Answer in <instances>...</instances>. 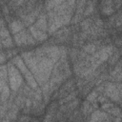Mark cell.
<instances>
[{
  "instance_id": "6da1fadb",
  "label": "cell",
  "mask_w": 122,
  "mask_h": 122,
  "mask_svg": "<svg viewBox=\"0 0 122 122\" xmlns=\"http://www.w3.org/2000/svg\"><path fill=\"white\" fill-rule=\"evenodd\" d=\"M10 85L11 88L13 90L17 89L21 83V77L19 75V73L17 72V71L14 68H10Z\"/></svg>"
},
{
  "instance_id": "7a4b0ae2",
  "label": "cell",
  "mask_w": 122,
  "mask_h": 122,
  "mask_svg": "<svg viewBox=\"0 0 122 122\" xmlns=\"http://www.w3.org/2000/svg\"><path fill=\"white\" fill-rule=\"evenodd\" d=\"M105 92H106L107 96L111 97L112 100H118L119 99V92H120L112 83H108L106 85Z\"/></svg>"
},
{
  "instance_id": "3957f363",
  "label": "cell",
  "mask_w": 122,
  "mask_h": 122,
  "mask_svg": "<svg viewBox=\"0 0 122 122\" xmlns=\"http://www.w3.org/2000/svg\"><path fill=\"white\" fill-rule=\"evenodd\" d=\"M105 118H107V113L101 111H96L92 114L91 122H99V121L104 120Z\"/></svg>"
},
{
  "instance_id": "277c9868",
  "label": "cell",
  "mask_w": 122,
  "mask_h": 122,
  "mask_svg": "<svg viewBox=\"0 0 122 122\" xmlns=\"http://www.w3.org/2000/svg\"><path fill=\"white\" fill-rule=\"evenodd\" d=\"M112 4H113V2H112V1H104V2H102V5H105V6L102 7V11H103L104 14L110 15L114 11V10H113V8L112 6Z\"/></svg>"
},
{
  "instance_id": "5b68a950",
  "label": "cell",
  "mask_w": 122,
  "mask_h": 122,
  "mask_svg": "<svg viewBox=\"0 0 122 122\" xmlns=\"http://www.w3.org/2000/svg\"><path fill=\"white\" fill-rule=\"evenodd\" d=\"M30 30L32 33V35L37 39V40H44L47 38V35L42 32V30H37L34 27H30Z\"/></svg>"
},
{
  "instance_id": "8992f818",
  "label": "cell",
  "mask_w": 122,
  "mask_h": 122,
  "mask_svg": "<svg viewBox=\"0 0 122 122\" xmlns=\"http://www.w3.org/2000/svg\"><path fill=\"white\" fill-rule=\"evenodd\" d=\"M35 27L40 29V30H47V24H46V17L44 14H41L38 17L37 22L35 23Z\"/></svg>"
},
{
  "instance_id": "52a82bcc",
  "label": "cell",
  "mask_w": 122,
  "mask_h": 122,
  "mask_svg": "<svg viewBox=\"0 0 122 122\" xmlns=\"http://www.w3.org/2000/svg\"><path fill=\"white\" fill-rule=\"evenodd\" d=\"M10 29L12 30L13 32H17V31L21 30L23 29V25H22V23L19 22V21H14V22H12V23L10 24Z\"/></svg>"
},
{
  "instance_id": "ba28073f",
  "label": "cell",
  "mask_w": 122,
  "mask_h": 122,
  "mask_svg": "<svg viewBox=\"0 0 122 122\" xmlns=\"http://www.w3.org/2000/svg\"><path fill=\"white\" fill-rule=\"evenodd\" d=\"M93 5H94V2H89L88 3V7L86 8V10L84 11V15H88V14H90V13H92V10H93Z\"/></svg>"
},
{
  "instance_id": "9c48e42d",
  "label": "cell",
  "mask_w": 122,
  "mask_h": 122,
  "mask_svg": "<svg viewBox=\"0 0 122 122\" xmlns=\"http://www.w3.org/2000/svg\"><path fill=\"white\" fill-rule=\"evenodd\" d=\"M84 51L86 52H89V53H92L94 51H95V46L93 44H88L84 47Z\"/></svg>"
},
{
  "instance_id": "30bf717a",
  "label": "cell",
  "mask_w": 122,
  "mask_h": 122,
  "mask_svg": "<svg viewBox=\"0 0 122 122\" xmlns=\"http://www.w3.org/2000/svg\"><path fill=\"white\" fill-rule=\"evenodd\" d=\"M76 95V92H72V93H71L70 95H68V96H66L64 99H62V100H60L59 101V103L60 104H63V103H66V102H68V101H71L72 98H74V96Z\"/></svg>"
},
{
  "instance_id": "8fae6325",
  "label": "cell",
  "mask_w": 122,
  "mask_h": 122,
  "mask_svg": "<svg viewBox=\"0 0 122 122\" xmlns=\"http://www.w3.org/2000/svg\"><path fill=\"white\" fill-rule=\"evenodd\" d=\"M121 67H122V64L121 63H118L116 66H115V68H114V70L111 72V74H112V76H115L118 72H120L121 71Z\"/></svg>"
},
{
  "instance_id": "7c38bea8",
  "label": "cell",
  "mask_w": 122,
  "mask_h": 122,
  "mask_svg": "<svg viewBox=\"0 0 122 122\" xmlns=\"http://www.w3.org/2000/svg\"><path fill=\"white\" fill-rule=\"evenodd\" d=\"M96 97H97V92H91V93L88 95L87 101H89V102H93V101L96 99Z\"/></svg>"
},
{
  "instance_id": "4fadbf2b",
  "label": "cell",
  "mask_w": 122,
  "mask_h": 122,
  "mask_svg": "<svg viewBox=\"0 0 122 122\" xmlns=\"http://www.w3.org/2000/svg\"><path fill=\"white\" fill-rule=\"evenodd\" d=\"M108 112H109L110 113H112V114L115 115V116H117V115H119V114H120V110H119L118 108H116V107H112V108L109 109V110H108Z\"/></svg>"
},
{
  "instance_id": "5bb4252c",
  "label": "cell",
  "mask_w": 122,
  "mask_h": 122,
  "mask_svg": "<svg viewBox=\"0 0 122 122\" xmlns=\"http://www.w3.org/2000/svg\"><path fill=\"white\" fill-rule=\"evenodd\" d=\"M90 22H91V19H86L84 20L82 23H81V28L83 30H86L87 29H89L90 27Z\"/></svg>"
},
{
  "instance_id": "9a60e30c",
  "label": "cell",
  "mask_w": 122,
  "mask_h": 122,
  "mask_svg": "<svg viewBox=\"0 0 122 122\" xmlns=\"http://www.w3.org/2000/svg\"><path fill=\"white\" fill-rule=\"evenodd\" d=\"M118 57H119V53H118L117 51H115L114 54H113V52H112V57H111V59H110V64H114V63L116 62V60L118 59Z\"/></svg>"
},
{
  "instance_id": "2e32d148",
  "label": "cell",
  "mask_w": 122,
  "mask_h": 122,
  "mask_svg": "<svg viewBox=\"0 0 122 122\" xmlns=\"http://www.w3.org/2000/svg\"><path fill=\"white\" fill-rule=\"evenodd\" d=\"M112 107H113V105H112V103H105V104L102 105V108H103L104 110H109V109H111V108H112Z\"/></svg>"
},
{
  "instance_id": "e0dca14e",
  "label": "cell",
  "mask_w": 122,
  "mask_h": 122,
  "mask_svg": "<svg viewBox=\"0 0 122 122\" xmlns=\"http://www.w3.org/2000/svg\"><path fill=\"white\" fill-rule=\"evenodd\" d=\"M114 78H115V80H117V81H120L121 79H122V71H120V72H118L115 76H114Z\"/></svg>"
}]
</instances>
